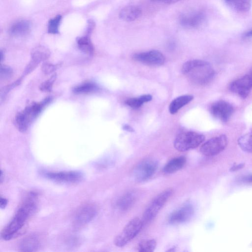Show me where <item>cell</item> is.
Masks as SVG:
<instances>
[{
    "label": "cell",
    "instance_id": "obj_33",
    "mask_svg": "<svg viewBox=\"0 0 252 252\" xmlns=\"http://www.w3.org/2000/svg\"><path fill=\"white\" fill-rule=\"evenodd\" d=\"M180 0H151V1L156 2H160L165 4H173L179 1Z\"/></svg>",
    "mask_w": 252,
    "mask_h": 252
},
{
    "label": "cell",
    "instance_id": "obj_4",
    "mask_svg": "<svg viewBox=\"0 0 252 252\" xmlns=\"http://www.w3.org/2000/svg\"><path fill=\"white\" fill-rule=\"evenodd\" d=\"M205 140V136L193 131H185L175 139L174 147L180 152H185L198 147Z\"/></svg>",
    "mask_w": 252,
    "mask_h": 252
},
{
    "label": "cell",
    "instance_id": "obj_22",
    "mask_svg": "<svg viewBox=\"0 0 252 252\" xmlns=\"http://www.w3.org/2000/svg\"><path fill=\"white\" fill-rule=\"evenodd\" d=\"M193 98L192 95H183L173 99L169 106V111L171 114H175L181 108L190 102Z\"/></svg>",
    "mask_w": 252,
    "mask_h": 252
},
{
    "label": "cell",
    "instance_id": "obj_35",
    "mask_svg": "<svg viewBox=\"0 0 252 252\" xmlns=\"http://www.w3.org/2000/svg\"><path fill=\"white\" fill-rule=\"evenodd\" d=\"M243 182L247 183H252V174L244 176L241 178Z\"/></svg>",
    "mask_w": 252,
    "mask_h": 252
},
{
    "label": "cell",
    "instance_id": "obj_14",
    "mask_svg": "<svg viewBox=\"0 0 252 252\" xmlns=\"http://www.w3.org/2000/svg\"><path fill=\"white\" fill-rule=\"evenodd\" d=\"M229 88L240 97L245 98L252 89V77L249 74L240 77L232 82Z\"/></svg>",
    "mask_w": 252,
    "mask_h": 252
},
{
    "label": "cell",
    "instance_id": "obj_6",
    "mask_svg": "<svg viewBox=\"0 0 252 252\" xmlns=\"http://www.w3.org/2000/svg\"><path fill=\"white\" fill-rule=\"evenodd\" d=\"M173 193V189L168 188L157 195L145 209L143 215V222L153 220Z\"/></svg>",
    "mask_w": 252,
    "mask_h": 252
},
{
    "label": "cell",
    "instance_id": "obj_24",
    "mask_svg": "<svg viewBox=\"0 0 252 252\" xmlns=\"http://www.w3.org/2000/svg\"><path fill=\"white\" fill-rule=\"evenodd\" d=\"M77 43L78 48L83 52L90 55L93 54L94 46L88 36H85L79 37L77 40Z\"/></svg>",
    "mask_w": 252,
    "mask_h": 252
},
{
    "label": "cell",
    "instance_id": "obj_27",
    "mask_svg": "<svg viewBox=\"0 0 252 252\" xmlns=\"http://www.w3.org/2000/svg\"><path fill=\"white\" fill-rule=\"evenodd\" d=\"M97 89V86L93 83L86 82L79 85L73 89L75 94H82L93 92Z\"/></svg>",
    "mask_w": 252,
    "mask_h": 252
},
{
    "label": "cell",
    "instance_id": "obj_9",
    "mask_svg": "<svg viewBox=\"0 0 252 252\" xmlns=\"http://www.w3.org/2000/svg\"><path fill=\"white\" fill-rule=\"evenodd\" d=\"M228 139L226 135H220L207 140L200 147V152L206 156L216 155L226 147Z\"/></svg>",
    "mask_w": 252,
    "mask_h": 252
},
{
    "label": "cell",
    "instance_id": "obj_7",
    "mask_svg": "<svg viewBox=\"0 0 252 252\" xmlns=\"http://www.w3.org/2000/svg\"><path fill=\"white\" fill-rule=\"evenodd\" d=\"M97 213V207L94 204L86 203L80 206L76 211L73 219V225L75 228H80L90 221Z\"/></svg>",
    "mask_w": 252,
    "mask_h": 252
},
{
    "label": "cell",
    "instance_id": "obj_5",
    "mask_svg": "<svg viewBox=\"0 0 252 252\" xmlns=\"http://www.w3.org/2000/svg\"><path fill=\"white\" fill-rule=\"evenodd\" d=\"M143 225V220L138 218L131 220L114 240V244L122 247L132 240L140 232Z\"/></svg>",
    "mask_w": 252,
    "mask_h": 252
},
{
    "label": "cell",
    "instance_id": "obj_10",
    "mask_svg": "<svg viewBox=\"0 0 252 252\" xmlns=\"http://www.w3.org/2000/svg\"><path fill=\"white\" fill-rule=\"evenodd\" d=\"M45 177L59 183H76L81 181L83 175L78 171H48L44 173Z\"/></svg>",
    "mask_w": 252,
    "mask_h": 252
},
{
    "label": "cell",
    "instance_id": "obj_29",
    "mask_svg": "<svg viewBox=\"0 0 252 252\" xmlns=\"http://www.w3.org/2000/svg\"><path fill=\"white\" fill-rule=\"evenodd\" d=\"M125 103L132 108L136 109L140 107L144 103L139 96L128 98L125 101Z\"/></svg>",
    "mask_w": 252,
    "mask_h": 252
},
{
    "label": "cell",
    "instance_id": "obj_12",
    "mask_svg": "<svg viewBox=\"0 0 252 252\" xmlns=\"http://www.w3.org/2000/svg\"><path fill=\"white\" fill-rule=\"evenodd\" d=\"M133 58L137 62L152 66L161 65L165 62L163 55L157 50L135 54L133 56Z\"/></svg>",
    "mask_w": 252,
    "mask_h": 252
},
{
    "label": "cell",
    "instance_id": "obj_20",
    "mask_svg": "<svg viewBox=\"0 0 252 252\" xmlns=\"http://www.w3.org/2000/svg\"><path fill=\"white\" fill-rule=\"evenodd\" d=\"M186 158L184 156L175 157L165 165L163 171L166 174L174 173L183 167L186 163Z\"/></svg>",
    "mask_w": 252,
    "mask_h": 252
},
{
    "label": "cell",
    "instance_id": "obj_18",
    "mask_svg": "<svg viewBox=\"0 0 252 252\" xmlns=\"http://www.w3.org/2000/svg\"><path fill=\"white\" fill-rule=\"evenodd\" d=\"M142 15V10L135 5L126 6L120 11V18L126 22H132L139 18Z\"/></svg>",
    "mask_w": 252,
    "mask_h": 252
},
{
    "label": "cell",
    "instance_id": "obj_38",
    "mask_svg": "<svg viewBox=\"0 0 252 252\" xmlns=\"http://www.w3.org/2000/svg\"><path fill=\"white\" fill-rule=\"evenodd\" d=\"M243 166V164H239L238 165H234L232 168L231 169L232 170H236L240 168H241Z\"/></svg>",
    "mask_w": 252,
    "mask_h": 252
},
{
    "label": "cell",
    "instance_id": "obj_17",
    "mask_svg": "<svg viewBox=\"0 0 252 252\" xmlns=\"http://www.w3.org/2000/svg\"><path fill=\"white\" fill-rule=\"evenodd\" d=\"M49 55V51L45 47L41 46L35 47L32 52V62L29 64L26 72L31 71V69L35 68L40 62L47 59Z\"/></svg>",
    "mask_w": 252,
    "mask_h": 252
},
{
    "label": "cell",
    "instance_id": "obj_13",
    "mask_svg": "<svg viewBox=\"0 0 252 252\" xmlns=\"http://www.w3.org/2000/svg\"><path fill=\"white\" fill-rule=\"evenodd\" d=\"M210 111L215 118L223 122H226L231 117L234 108L229 102L224 100H219L211 105Z\"/></svg>",
    "mask_w": 252,
    "mask_h": 252
},
{
    "label": "cell",
    "instance_id": "obj_19",
    "mask_svg": "<svg viewBox=\"0 0 252 252\" xmlns=\"http://www.w3.org/2000/svg\"><path fill=\"white\" fill-rule=\"evenodd\" d=\"M137 197L136 192L128 191L123 194L117 201V206L119 209L125 211L130 209L135 203Z\"/></svg>",
    "mask_w": 252,
    "mask_h": 252
},
{
    "label": "cell",
    "instance_id": "obj_3",
    "mask_svg": "<svg viewBox=\"0 0 252 252\" xmlns=\"http://www.w3.org/2000/svg\"><path fill=\"white\" fill-rule=\"evenodd\" d=\"M48 101L47 99L43 102L32 104L16 116L15 124L19 131L25 132L27 130L31 124L40 113L43 107Z\"/></svg>",
    "mask_w": 252,
    "mask_h": 252
},
{
    "label": "cell",
    "instance_id": "obj_21",
    "mask_svg": "<svg viewBox=\"0 0 252 252\" xmlns=\"http://www.w3.org/2000/svg\"><path fill=\"white\" fill-rule=\"evenodd\" d=\"M31 23L27 20H20L14 23L10 28V33L16 36L27 34L30 31Z\"/></svg>",
    "mask_w": 252,
    "mask_h": 252
},
{
    "label": "cell",
    "instance_id": "obj_11",
    "mask_svg": "<svg viewBox=\"0 0 252 252\" xmlns=\"http://www.w3.org/2000/svg\"><path fill=\"white\" fill-rule=\"evenodd\" d=\"M193 214L192 205L189 202H186L170 214L168 221L172 224L183 223L189 220Z\"/></svg>",
    "mask_w": 252,
    "mask_h": 252
},
{
    "label": "cell",
    "instance_id": "obj_8",
    "mask_svg": "<svg viewBox=\"0 0 252 252\" xmlns=\"http://www.w3.org/2000/svg\"><path fill=\"white\" fill-rule=\"evenodd\" d=\"M158 166V161L153 158H146L140 162L133 171L135 180L138 182L150 179L155 173Z\"/></svg>",
    "mask_w": 252,
    "mask_h": 252
},
{
    "label": "cell",
    "instance_id": "obj_25",
    "mask_svg": "<svg viewBox=\"0 0 252 252\" xmlns=\"http://www.w3.org/2000/svg\"><path fill=\"white\" fill-rule=\"evenodd\" d=\"M238 144L243 151L252 153V131L240 137Z\"/></svg>",
    "mask_w": 252,
    "mask_h": 252
},
{
    "label": "cell",
    "instance_id": "obj_16",
    "mask_svg": "<svg viewBox=\"0 0 252 252\" xmlns=\"http://www.w3.org/2000/svg\"><path fill=\"white\" fill-rule=\"evenodd\" d=\"M41 245V239L37 234H31L23 238L19 244L21 252L37 251Z\"/></svg>",
    "mask_w": 252,
    "mask_h": 252
},
{
    "label": "cell",
    "instance_id": "obj_28",
    "mask_svg": "<svg viewBox=\"0 0 252 252\" xmlns=\"http://www.w3.org/2000/svg\"><path fill=\"white\" fill-rule=\"evenodd\" d=\"M62 19V16L58 15L51 19L48 24V32L52 34H56L59 32V27Z\"/></svg>",
    "mask_w": 252,
    "mask_h": 252
},
{
    "label": "cell",
    "instance_id": "obj_41",
    "mask_svg": "<svg viewBox=\"0 0 252 252\" xmlns=\"http://www.w3.org/2000/svg\"><path fill=\"white\" fill-rule=\"evenodd\" d=\"M249 74L252 77V68H251L250 73Z\"/></svg>",
    "mask_w": 252,
    "mask_h": 252
},
{
    "label": "cell",
    "instance_id": "obj_26",
    "mask_svg": "<svg viewBox=\"0 0 252 252\" xmlns=\"http://www.w3.org/2000/svg\"><path fill=\"white\" fill-rule=\"evenodd\" d=\"M157 241L154 239H150L141 241L137 246V250L141 252H152L156 248Z\"/></svg>",
    "mask_w": 252,
    "mask_h": 252
},
{
    "label": "cell",
    "instance_id": "obj_40",
    "mask_svg": "<svg viewBox=\"0 0 252 252\" xmlns=\"http://www.w3.org/2000/svg\"><path fill=\"white\" fill-rule=\"evenodd\" d=\"M245 36L246 37H251L252 36V30L249 31V32H248L246 34H245Z\"/></svg>",
    "mask_w": 252,
    "mask_h": 252
},
{
    "label": "cell",
    "instance_id": "obj_36",
    "mask_svg": "<svg viewBox=\"0 0 252 252\" xmlns=\"http://www.w3.org/2000/svg\"><path fill=\"white\" fill-rule=\"evenodd\" d=\"M7 200L4 198L0 196V207L1 209H4L7 205Z\"/></svg>",
    "mask_w": 252,
    "mask_h": 252
},
{
    "label": "cell",
    "instance_id": "obj_37",
    "mask_svg": "<svg viewBox=\"0 0 252 252\" xmlns=\"http://www.w3.org/2000/svg\"><path fill=\"white\" fill-rule=\"evenodd\" d=\"M122 128L124 130L128 132H133L134 131L132 127L126 124L123 125Z\"/></svg>",
    "mask_w": 252,
    "mask_h": 252
},
{
    "label": "cell",
    "instance_id": "obj_1",
    "mask_svg": "<svg viewBox=\"0 0 252 252\" xmlns=\"http://www.w3.org/2000/svg\"><path fill=\"white\" fill-rule=\"evenodd\" d=\"M38 195L35 192H30L20 205L10 221L1 232V237L9 240L20 233L27 220L34 214L37 209Z\"/></svg>",
    "mask_w": 252,
    "mask_h": 252
},
{
    "label": "cell",
    "instance_id": "obj_34",
    "mask_svg": "<svg viewBox=\"0 0 252 252\" xmlns=\"http://www.w3.org/2000/svg\"><path fill=\"white\" fill-rule=\"evenodd\" d=\"M140 97L144 103L149 102L152 99V96L150 94H143L140 96Z\"/></svg>",
    "mask_w": 252,
    "mask_h": 252
},
{
    "label": "cell",
    "instance_id": "obj_31",
    "mask_svg": "<svg viewBox=\"0 0 252 252\" xmlns=\"http://www.w3.org/2000/svg\"><path fill=\"white\" fill-rule=\"evenodd\" d=\"M54 77L44 82L40 87L43 91H48L51 89L53 83L54 81Z\"/></svg>",
    "mask_w": 252,
    "mask_h": 252
},
{
    "label": "cell",
    "instance_id": "obj_32",
    "mask_svg": "<svg viewBox=\"0 0 252 252\" xmlns=\"http://www.w3.org/2000/svg\"><path fill=\"white\" fill-rule=\"evenodd\" d=\"M56 68V66L50 63H45L42 66V70L45 73H50Z\"/></svg>",
    "mask_w": 252,
    "mask_h": 252
},
{
    "label": "cell",
    "instance_id": "obj_15",
    "mask_svg": "<svg viewBox=\"0 0 252 252\" xmlns=\"http://www.w3.org/2000/svg\"><path fill=\"white\" fill-rule=\"evenodd\" d=\"M180 23L184 27L197 29L206 22V16L201 12H193L184 14L180 18Z\"/></svg>",
    "mask_w": 252,
    "mask_h": 252
},
{
    "label": "cell",
    "instance_id": "obj_30",
    "mask_svg": "<svg viewBox=\"0 0 252 252\" xmlns=\"http://www.w3.org/2000/svg\"><path fill=\"white\" fill-rule=\"evenodd\" d=\"M12 73V70L7 66H1L0 69L1 78H7L9 77Z\"/></svg>",
    "mask_w": 252,
    "mask_h": 252
},
{
    "label": "cell",
    "instance_id": "obj_2",
    "mask_svg": "<svg viewBox=\"0 0 252 252\" xmlns=\"http://www.w3.org/2000/svg\"><path fill=\"white\" fill-rule=\"evenodd\" d=\"M183 74L188 76L193 83L203 85L214 78L215 72L210 64L205 61L192 60L186 62L182 67Z\"/></svg>",
    "mask_w": 252,
    "mask_h": 252
},
{
    "label": "cell",
    "instance_id": "obj_23",
    "mask_svg": "<svg viewBox=\"0 0 252 252\" xmlns=\"http://www.w3.org/2000/svg\"><path fill=\"white\" fill-rule=\"evenodd\" d=\"M226 4L235 11L246 12L250 10L252 0H224Z\"/></svg>",
    "mask_w": 252,
    "mask_h": 252
},
{
    "label": "cell",
    "instance_id": "obj_39",
    "mask_svg": "<svg viewBox=\"0 0 252 252\" xmlns=\"http://www.w3.org/2000/svg\"><path fill=\"white\" fill-rule=\"evenodd\" d=\"M3 179H4V173H3L2 170H1L0 175V181L1 183L2 182Z\"/></svg>",
    "mask_w": 252,
    "mask_h": 252
}]
</instances>
